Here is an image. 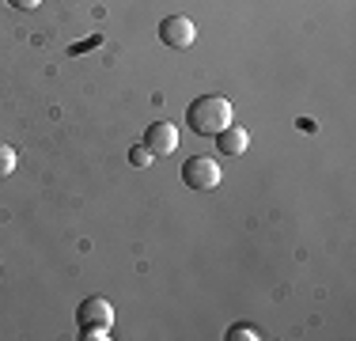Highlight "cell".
I'll use <instances>...</instances> for the list:
<instances>
[{"instance_id":"1","label":"cell","mask_w":356,"mask_h":341,"mask_svg":"<svg viewBox=\"0 0 356 341\" xmlns=\"http://www.w3.org/2000/svg\"><path fill=\"white\" fill-rule=\"evenodd\" d=\"M186 125L197 136H216L224 125H232V102L224 95H201L186 110Z\"/></svg>"},{"instance_id":"2","label":"cell","mask_w":356,"mask_h":341,"mask_svg":"<svg viewBox=\"0 0 356 341\" xmlns=\"http://www.w3.org/2000/svg\"><path fill=\"white\" fill-rule=\"evenodd\" d=\"M182 182L190 186V190H201V193L216 190L220 186V164L213 156H190L182 164Z\"/></svg>"},{"instance_id":"3","label":"cell","mask_w":356,"mask_h":341,"mask_svg":"<svg viewBox=\"0 0 356 341\" xmlns=\"http://www.w3.org/2000/svg\"><path fill=\"white\" fill-rule=\"evenodd\" d=\"M193 38H197V27H193V19H186V15H167L163 23H159V42L171 49H190Z\"/></svg>"},{"instance_id":"4","label":"cell","mask_w":356,"mask_h":341,"mask_svg":"<svg viewBox=\"0 0 356 341\" xmlns=\"http://www.w3.org/2000/svg\"><path fill=\"white\" fill-rule=\"evenodd\" d=\"M144 144L152 148V156H171L178 152V125L175 122H152L144 133Z\"/></svg>"},{"instance_id":"5","label":"cell","mask_w":356,"mask_h":341,"mask_svg":"<svg viewBox=\"0 0 356 341\" xmlns=\"http://www.w3.org/2000/svg\"><path fill=\"white\" fill-rule=\"evenodd\" d=\"M76 322L80 326H114V307H110V300H103V296H88V300L80 303V311H76Z\"/></svg>"},{"instance_id":"6","label":"cell","mask_w":356,"mask_h":341,"mask_svg":"<svg viewBox=\"0 0 356 341\" xmlns=\"http://www.w3.org/2000/svg\"><path fill=\"white\" fill-rule=\"evenodd\" d=\"M250 144V133L243 129V125H224V129L216 133V152H224V156H243Z\"/></svg>"},{"instance_id":"7","label":"cell","mask_w":356,"mask_h":341,"mask_svg":"<svg viewBox=\"0 0 356 341\" xmlns=\"http://www.w3.org/2000/svg\"><path fill=\"white\" fill-rule=\"evenodd\" d=\"M129 164H133V167H148V164H152V148H148V144L129 148Z\"/></svg>"},{"instance_id":"8","label":"cell","mask_w":356,"mask_h":341,"mask_svg":"<svg viewBox=\"0 0 356 341\" xmlns=\"http://www.w3.org/2000/svg\"><path fill=\"white\" fill-rule=\"evenodd\" d=\"M258 338L261 334L254 326H232V330H227V341H258Z\"/></svg>"},{"instance_id":"9","label":"cell","mask_w":356,"mask_h":341,"mask_svg":"<svg viewBox=\"0 0 356 341\" xmlns=\"http://www.w3.org/2000/svg\"><path fill=\"white\" fill-rule=\"evenodd\" d=\"M12 170H15V148L0 144V175H12Z\"/></svg>"},{"instance_id":"10","label":"cell","mask_w":356,"mask_h":341,"mask_svg":"<svg viewBox=\"0 0 356 341\" xmlns=\"http://www.w3.org/2000/svg\"><path fill=\"white\" fill-rule=\"evenodd\" d=\"M80 338H83V341H106L110 330H106V326H80Z\"/></svg>"},{"instance_id":"11","label":"cell","mask_w":356,"mask_h":341,"mask_svg":"<svg viewBox=\"0 0 356 341\" xmlns=\"http://www.w3.org/2000/svg\"><path fill=\"white\" fill-rule=\"evenodd\" d=\"M12 8H19V12H35V8L42 4V0H8Z\"/></svg>"}]
</instances>
